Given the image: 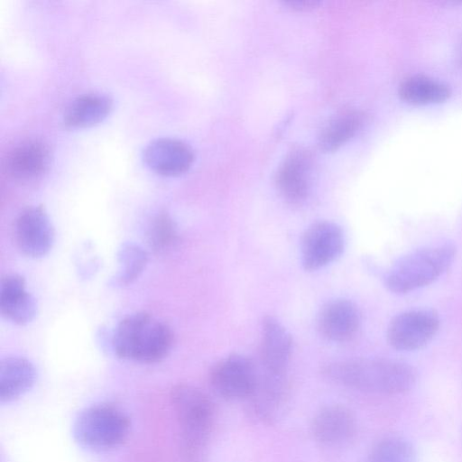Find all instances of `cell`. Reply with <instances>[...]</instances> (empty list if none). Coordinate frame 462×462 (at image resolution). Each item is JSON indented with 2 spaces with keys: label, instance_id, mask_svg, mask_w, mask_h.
<instances>
[{
  "label": "cell",
  "instance_id": "6da1fadb",
  "mask_svg": "<svg viewBox=\"0 0 462 462\" xmlns=\"http://www.w3.org/2000/svg\"><path fill=\"white\" fill-rule=\"evenodd\" d=\"M328 381L349 389L377 394H399L416 383V370L409 364L387 358H349L321 368Z\"/></svg>",
  "mask_w": 462,
  "mask_h": 462
},
{
  "label": "cell",
  "instance_id": "7a4b0ae2",
  "mask_svg": "<svg viewBox=\"0 0 462 462\" xmlns=\"http://www.w3.org/2000/svg\"><path fill=\"white\" fill-rule=\"evenodd\" d=\"M174 343L171 328L146 312L124 318L113 334L112 346L120 358L142 364L156 363L165 358Z\"/></svg>",
  "mask_w": 462,
  "mask_h": 462
},
{
  "label": "cell",
  "instance_id": "3957f363",
  "mask_svg": "<svg viewBox=\"0 0 462 462\" xmlns=\"http://www.w3.org/2000/svg\"><path fill=\"white\" fill-rule=\"evenodd\" d=\"M171 403L180 429L187 455L199 459L214 425L213 402L196 386L179 383L171 391Z\"/></svg>",
  "mask_w": 462,
  "mask_h": 462
},
{
  "label": "cell",
  "instance_id": "277c9868",
  "mask_svg": "<svg viewBox=\"0 0 462 462\" xmlns=\"http://www.w3.org/2000/svg\"><path fill=\"white\" fill-rule=\"evenodd\" d=\"M455 256L456 247L449 243L411 252L388 271L385 286L396 294H405L427 286L448 269Z\"/></svg>",
  "mask_w": 462,
  "mask_h": 462
},
{
  "label": "cell",
  "instance_id": "5b68a950",
  "mask_svg": "<svg viewBox=\"0 0 462 462\" xmlns=\"http://www.w3.org/2000/svg\"><path fill=\"white\" fill-rule=\"evenodd\" d=\"M131 419L112 403H95L83 409L73 424V436L81 447L109 451L122 446L131 430Z\"/></svg>",
  "mask_w": 462,
  "mask_h": 462
},
{
  "label": "cell",
  "instance_id": "8992f818",
  "mask_svg": "<svg viewBox=\"0 0 462 462\" xmlns=\"http://www.w3.org/2000/svg\"><path fill=\"white\" fill-rule=\"evenodd\" d=\"M208 378L213 391L224 400H249L256 388L259 371L247 356L231 354L211 367Z\"/></svg>",
  "mask_w": 462,
  "mask_h": 462
},
{
  "label": "cell",
  "instance_id": "52a82bcc",
  "mask_svg": "<svg viewBox=\"0 0 462 462\" xmlns=\"http://www.w3.org/2000/svg\"><path fill=\"white\" fill-rule=\"evenodd\" d=\"M439 315L432 310H412L392 319L387 328L388 343L395 349L411 351L421 348L436 335Z\"/></svg>",
  "mask_w": 462,
  "mask_h": 462
},
{
  "label": "cell",
  "instance_id": "ba28073f",
  "mask_svg": "<svg viewBox=\"0 0 462 462\" xmlns=\"http://www.w3.org/2000/svg\"><path fill=\"white\" fill-rule=\"evenodd\" d=\"M345 247L341 227L330 221H317L304 231L301 243V263L305 270L316 271L337 260Z\"/></svg>",
  "mask_w": 462,
  "mask_h": 462
},
{
  "label": "cell",
  "instance_id": "9c48e42d",
  "mask_svg": "<svg viewBox=\"0 0 462 462\" xmlns=\"http://www.w3.org/2000/svg\"><path fill=\"white\" fill-rule=\"evenodd\" d=\"M14 237L20 251L31 258L46 255L53 246L55 232L42 207L23 209L15 219Z\"/></svg>",
  "mask_w": 462,
  "mask_h": 462
},
{
  "label": "cell",
  "instance_id": "30bf717a",
  "mask_svg": "<svg viewBox=\"0 0 462 462\" xmlns=\"http://www.w3.org/2000/svg\"><path fill=\"white\" fill-rule=\"evenodd\" d=\"M292 345L291 336L282 323L275 317L265 316L262 320L259 347L263 373L286 377Z\"/></svg>",
  "mask_w": 462,
  "mask_h": 462
},
{
  "label": "cell",
  "instance_id": "8fae6325",
  "mask_svg": "<svg viewBox=\"0 0 462 462\" xmlns=\"http://www.w3.org/2000/svg\"><path fill=\"white\" fill-rule=\"evenodd\" d=\"M356 420L350 409L341 404L321 408L314 416L311 433L317 442L328 448H340L354 439Z\"/></svg>",
  "mask_w": 462,
  "mask_h": 462
},
{
  "label": "cell",
  "instance_id": "7c38bea8",
  "mask_svg": "<svg viewBox=\"0 0 462 462\" xmlns=\"http://www.w3.org/2000/svg\"><path fill=\"white\" fill-rule=\"evenodd\" d=\"M361 313L351 300L328 301L319 310L317 326L320 335L331 342L342 343L354 338L361 327Z\"/></svg>",
  "mask_w": 462,
  "mask_h": 462
},
{
  "label": "cell",
  "instance_id": "4fadbf2b",
  "mask_svg": "<svg viewBox=\"0 0 462 462\" xmlns=\"http://www.w3.org/2000/svg\"><path fill=\"white\" fill-rule=\"evenodd\" d=\"M143 158L151 170L164 176H177L186 172L194 161L192 149L174 138H159L144 149Z\"/></svg>",
  "mask_w": 462,
  "mask_h": 462
},
{
  "label": "cell",
  "instance_id": "5bb4252c",
  "mask_svg": "<svg viewBox=\"0 0 462 462\" xmlns=\"http://www.w3.org/2000/svg\"><path fill=\"white\" fill-rule=\"evenodd\" d=\"M308 152L296 150L284 160L276 174L281 196L290 204L298 205L309 195L311 181V160Z\"/></svg>",
  "mask_w": 462,
  "mask_h": 462
},
{
  "label": "cell",
  "instance_id": "9a60e30c",
  "mask_svg": "<svg viewBox=\"0 0 462 462\" xmlns=\"http://www.w3.org/2000/svg\"><path fill=\"white\" fill-rule=\"evenodd\" d=\"M249 402L258 420L265 424L275 423L282 417L287 402L286 377L259 373L256 388Z\"/></svg>",
  "mask_w": 462,
  "mask_h": 462
},
{
  "label": "cell",
  "instance_id": "2e32d148",
  "mask_svg": "<svg viewBox=\"0 0 462 462\" xmlns=\"http://www.w3.org/2000/svg\"><path fill=\"white\" fill-rule=\"evenodd\" d=\"M0 310L4 318L17 325L31 322L37 313V303L27 291L26 282L19 274H8L0 286Z\"/></svg>",
  "mask_w": 462,
  "mask_h": 462
},
{
  "label": "cell",
  "instance_id": "e0dca14e",
  "mask_svg": "<svg viewBox=\"0 0 462 462\" xmlns=\"http://www.w3.org/2000/svg\"><path fill=\"white\" fill-rule=\"evenodd\" d=\"M50 162V152L42 141L31 139L20 142L7 153L5 168L14 178L33 179L45 171Z\"/></svg>",
  "mask_w": 462,
  "mask_h": 462
},
{
  "label": "cell",
  "instance_id": "ac0fdd59",
  "mask_svg": "<svg viewBox=\"0 0 462 462\" xmlns=\"http://www.w3.org/2000/svg\"><path fill=\"white\" fill-rule=\"evenodd\" d=\"M33 364L23 356H6L0 363V402H11L26 393L35 383Z\"/></svg>",
  "mask_w": 462,
  "mask_h": 462
},
{
  "label": "cell",
  "instance_id": "d6986e66",
  "mask_svg": "<svg viewBox=\"0 0 462 462\" xmlns=\"http://www.w3.org/2000/svg\"><path fill=\"white\" fill-rule=\"evenodd\" d=\"M113 101L100 92H88L75 97L66 107L63 120L70 127H86L102 121L110 113Z\"/></svg>",
  "mask_w": 462,
  "mask_h": 462
},
{
  "label": "cell",
  "instance_id": "ffe728a7",
  "mask_svg": "<svg viewBox=\"0 0 462 462\" xmlns=\"http://www.w3.org/2000/svg\"><path fill=\"white\" fill-rule=\"evenodd\" d=\"M450 93L448 85L424 75L411 76L399 87L400 97L414 104L442 101L448 98Z\"/></svg>",
  "mask_w": 462,
  "mask_h": 462
},
{
  "label": "cell",
  "instance_id": "44dd1931",
  "mask_svg": "<svg viewBox=\"0 0 462 462\" xmlns=\"http://www.w3.org/2000/svg\"><path fill=\"white\" fill-rule=\"evenodd\" d=\"M365 115L359 111H346L333 118L319 135V146L334 151L352 138L363 126Z\"/></svg>",
  "mask_w": 462,
  "mask_h": 462
},
{
  "label": "cell",
  "instance_id": "7402d4cb",
  "mask_svg": "<svg viewBox=\"0 0 462 462\" xmlns=\"http://www.w3.org/2000/svg\"><path fill=\"white\" fill-rule=\"evenodd\" d=\"M117 262L119 269L113 282L118 286L128 285L143 272L148 263V254L138 245L125 243L118 250Z\"/></svg>",
  "mask_w": 462,
  "mask_h": 462
},
{
  "label": "cell",
  "instance_id": "603a6c76",
  "mask_svg": "<svg viewBox=\"0 0 462 462\" xmlns=\"http://www.w3.org/2000/svg\"><path fill=\"white\" fill-rule=\"evenodd\" d=\"M366 462H415V451L407 439L387 436L374 443Z\"/></svg>",
  "mask_w": 462,
  "mask_h": 462
},
{
  "label": "cell",
  "instance_id": "cb8c5ba5",
  "mask_svg": "<svg viewBox=\"0 0 462 462\" xmlns=\"http://www.w3.org/2000/svg\"><path fill=\"white\" fill-rule=\"evenodd\" d=\"M148 237L150 246L155 252H163L176 242L177 227L168 213H160L154 217Z\"/></svg>",
  "mask_w": 462,
  "mask_h": 462
},
{
  "label": "cell",
  "instance_id": "d4e9b609",
  "mask_svg": "<svg viewBox=\"0 0 462 462\" xmlns=\"http://www.w3.org/2000/svg\"><path fill=\"white\" fill-rule=\"evenodd\" d=\"M286 5H289L291 8H295L298 10H307L309 8H313L317 5H319V2L317 1H289L285 3Z\"/></svg>",
  "mask_w": 462,
  "mask_h": 462
},
{
  "label": "cell",
  "instance_id": "484cf974",
  "mask_svg": "<svg viewBox=\"0 0 462 462\" xmlns=\"http://www.w3.org/2000/svg\"><path fill=\"white\" fill-rule=\"evenodd\" d=\"M456 60L457 65L462 68V37L457 42V50H456Z\"/></svg>",
  "mask_w": 462,
  "mask_h": 462
}]
</instances>
